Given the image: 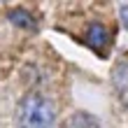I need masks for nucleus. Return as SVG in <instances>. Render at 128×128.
Returning <instances> with one entry per match:
<instances>
[{
	"label": "nucleus",
	"instance_id": "1",
	"mask_svg": "<svg viewBox=\"0 0 128 128\" xmlns=\"http://www.w3.org/2000/svg\"><path fill=\"white\" fill-rule=\"evenodd\" d=\"M19 126L21 128H56V107L47 98L30 93L19 102Z\"/></svg>",
	"mask_w": 128,
	"mask_h": 128
},
{
	"label": "nucleus",
	"instance_id": "2",
	"mask_svg": "<svg viewBox=\"0 0 128 128\" xmlns=\"http://www.w3.org/2000/svg\"><path fill=\"white\" fill-rule=\"evenodd\" d=\"M110 40H112V37H110V30H107L102 24H91V26H88L86 42H88V47H91L93 51H98V54H105V49H107Z\"/></svg>",
	"mask_w": 128,
	"mask_h": 128
},
{
	"label": "nucleus",
	"instance_id": "3",
	"mask_svg": "<svg viewBox=\"0 0 128 128\" xmlns=\"http://www.w3.org/2000/svg\"><path fill=\"white\" fill-rule=\"evenodd\" d=\"M112 82H114V88H116L119 98H121L124 105L128 107V63L116 65L114 74H112Z\"/></svg>",
	"mask_w": 128,
	"mask_h": 128
},
{
	"label": "nucleus",
	"instance_id": "4",
	"mask_svg": "<svg viewBox=\"0 0 128 128\" xmlns=\"http://www.w3.org/2000/svg\"><path fill=\"white\" fill-rule=\"evenodd\" d=\"M7 16H10V21H12L14 26H21V28H30V30H33V28L37 26L35 19H33L28 12H24V10H12Z\"/></svg>",
	"mask_w": 128,
	"mask_h": 128
},
{
	"label": "nucleus",
	"instance_id": "5",
	"mask_svg": "<svg viewBox=\"0 0 128 128\" xmlns=\"http://www.w3.org/2000/svg\"><path fill=\"white\" fill-rule=\"evenodd\" d=\"M84 119H86V114H77V116H72L70 121H68V128H82ZM84 128H96V121H88Z\"/></svg>",
	"mask_w": 128,
	"mask_h": 128
},
{
	"label": "nucleus",
	"instance_id": "6",
	"mask_svg": "<svg viewBox=\"0 0 128 128\" xmlns=\"http://www.w3.org/2000/svg\"><path fill=\"white\" fill-rule=\"evenodd\" d=\"M121 21H124V26H126V30H128V5L121 7Z\"/></svg>",
	"mask_w": 128,
	"mask_h": 128
}]
</instances>
